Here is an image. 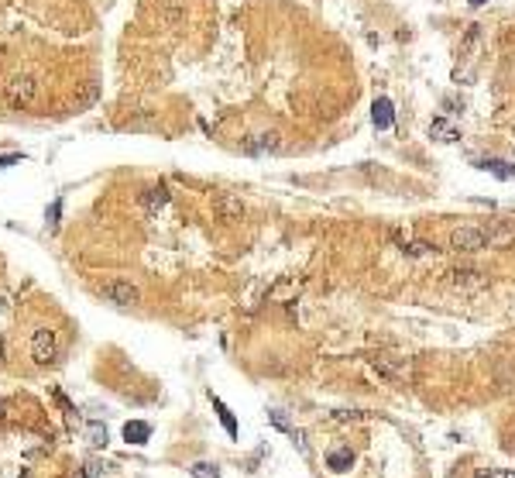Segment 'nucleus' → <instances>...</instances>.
<instances>
[{"mask_svg": "<svg viewBox=\"0 0 515 478\" xmlns=\"http://www.w3.org/2000/svg\"><path fill=\"white\" fill-rule=\"evenodd\" d=\"M481 248H488L484 227H454V231H450V251H457V255H474Z\"/></svg>", "mask_w": 515, "mask_h": 478, "instance_id": "obj_1", "label": "nucleus"}, {"mask_svg": "<svg viewBox=\"0 0 515 478\" xmlns=\"http://www.w3.org/2000/svg\"><path fill=\"white\" fill-rule=\"evenodd\" d=\"M100 296L110 300V303H117V307H134V303H141V289L127 279L103 282V286H100Z\"/></svg>", "mask_w": 515, "mask_h": 478, "instance_id": "obj_2", "label": "nucleus"}, {"mask_svg": "<svg viewBox=\"0 0 515 478\" xmlns=\"http://www.w3.org/2000/svg\"><path fill=\"white\" fill-rule=\"evenodd\" d=\"M59 355V341H55V330L52 327H38L31 334V358L38 365H52Z\"/></svg>", "mask_w": 515, "mask_h": 478, "instance_id": "obj_3", "label": "nucleus"}, {"mask_svg": "<svg viewBox=\"0 0 515 478\" xmlns=\"http://www.w3.org/2000/svg\"><path fill=\"white\" fill-rule=\"evenodd\" d=\"M35 97H38V83L31 80V76H14V80L7 83V100H10V107H31L35 104Z\"/></svg>", "mask_w": 515, "mask_h": 478, "instance_id": "obj_4", "label": "nucleus"}, {"mask_svg": "<svg viewBox=\"0 0 515 478\" xmlns=\"http://www.w3.org/2000/svg\"><path fill=\"white\" fill-rule=\"evenodd\" d=\"M371 368L378 375H385L389 382H405L409 379V361L405 358H392V355H371Z\"/></svg>", "mask_w": 515, "mask_h": 478, "instance_id": "obj_5", "label": "nucleus"}, {"mask_svg": "<svg viewBox=\"0 0 515 478\" xmlns=\"http://www.w3.org/2000/svg\"><path fill=\"white\" fill-rule=\"evenodd\" d=\"M371 124H375L378 131H389V127L396 124V111H392V100H389V97H378V100L371 104Z\"/></svg>", "mask_w": 515, "mask_h": 478, "instance_id": "obj_6", "label": "nucleus"}, {"mask_svg": "<svg viewBox=\"0 0 515 478\" xmlns=\"http://www.w3.org/2000/svg\"><path fill=\"white\" fill-rule=\"evenodd\" d=\"M213 210H217L224 220H238L240 213H244V203H240L234 193H220V197L213 199Z\"/></svg>", "mask_w": 515, "mask_h": 478, "instance_id": "obj_7", "label": "nucleus"}, {"mask_svg": "<svg viewBox=\"0 0 515 478\" xmlns=\"http://www.w3.org/2000/svg\"><path fill=\"white\" fill-rule=\"evenodd\" d=\"M450 276H454V286H457V289H481V286H484V276H481L477 269H454Z\"/></svg>", "mask_w": 515, "mask_h": 478, "instance_id": "obj_8", "label": "nucleus"}, {"mask_svg": "<svg viewBox=\"0 0 515 478\" xmlns=\"http://www.w3.org/2000/svg\"><path fill=\"white\" fill-rule=\"evenodd\" d=\"M474 165L484 169V172H491V176H498V179H515V165H509L502 159H477Z\"/></svg>", "mask_w": 515, "mask_h": 478, "instance_id": "obj_9", "label": "nucleus"}, {"mask_svg": "<svg viewBox=\"0 0 515 478\" xmlns=\"http://www.w3.org/2000/svg\"><path fill=\"white\" fill-rule=\"evenodd\" d=\"M148 437H152V427H148L145 420H131V423L124 427V440H127V444H145Z\"/></svg>", "mask_w": 515, "mask_h": 478, "instance_id": "obj_10", "label": "nucleus"}, {"mask_svg": "<svg viewBox=\"0 0 515 478\" xmlns=\"http://www.w3.org/2000/svg\"><path fill=\"white\" fill-rule=\"evenodd\" d=\"M165 203H168V190H165V186H152V190L145 193V210H148V217L159 213Z\"/></svg>", "mask_w": 515, "mask_h": 478, "instance_id": "obj_11", "label": "nucleus"}, {"mask_svg": "<svg viewBox=\"0 0 515 478\" xmlns=\"http://www.w3.org/2000/svg\"><path fill=\"white\" fill-rule=\"evenodd\" d=\"M247 152H278V134H258L247 141Z\"/></svg>", "mask_w": 515, "mask_h": 478, "instance_id": "obj_12", "label": "nucleus"}, {"mask_svg": "<svg viewBox=\"0 0 515 478\" xmlns=\"http://www.w3.org/2000/svg\"><path fill=\"white\" fill-rule=\"evenodd\" d=\"M213 406H217V413H220V423H224V430H227L231 437H238V420H234V413H231V409H227V406H224V402H220L217 396H213Z\"/></svg>", "mask_w": 515, "mask_h": 478, "instance_id": "obj_13", "label": "nucleus"}, {"mask_svg": "<svg viewBox=\"0 0 515 478\" xmlns=\"http://www.w3.org/2000/svg\"><path fill=\"white\" fill-rule=\"evenodd\" d=\"M430 134H436L440 141H457V127H454V124H447L443 118H436L433 124H430Z\"/></svg>", "mask_w": 515, "mask_h": 478, "instance_id": "obj_14", "label": "nucleus"}, {"mask_svg": "<svg viewBox=\"0 0 515 478\" xmlns=\"http://www.w3.org/2000/svg\"><path fill=\"white\" fill-rule=\"evenodd\" d=\"M351 461H354V454H351V451H333V454L326 458V465H330L333 472H347V468H351Z\"/></svg>", "mask_w": 515, "mask_h": 478, "instance_id": "obj_15", "label": "nucleus"}, {"mask_svg": "<svg viewBox=\"0 0 515 478\" xmlns=\"http://www.w3.org/2000/svg\"><path fill=\"white\" fill-rule=\"evenodd\" d=\"M189 472H193V478H220V468L210 465V461H196Z\"/></svg>", "mask_w": 515, "mask_h": 478, "instance_id": "obj_16", "label": "nucleus"}, {"mask_svg": "<svg viewBox=\"0 0 515 478\" xmlns=\"http://www.w3.org/2000/svg\"><path fill=\"white\" fill-rule=\"evenodd\" d=\"M402 251H405V255H412V258H419V255H430V251H433V244H426V241H409V244H402Z\"/></svg>", "mask_w": 515, "mask_h": 478, "instance_id": "obj_17", "label": "nucleus"}, {"mask_svg": "<svg viewBox=\"0 0 515 478\" xmlns=\"http://www.w3.org/2000/svg\"><path fill=\"white\" fill-rule=\"evenodd\" d=\"M86 434H89V444H93V447H103V444H107V427H100V423H89Z\"/></svg>", "mask_w": 515, "mask_h": 478, "instance_id": "obj_18", "label": "nucleus"}, {"mask_svg": "<svg viewBox=\"0 0 515 478\" xmlns=\"http://www.w3.org/2000/svg\"><path fill=\"white\" fill-rule=\"evenodd\" d=\"M59 213H62V203L55 199V203L48 206V220H52V224H59Z\"/></svg>", "mask_w": 515, "mask_h": 478, "instance_id": "obj_19", "label": "nucleus"}, {"mask_svg": "<svg viewBox=\"0 0 515 478\" xmlns=\"http://www.w3.org/2000/svg\"><path fill=\"white\" fill-rule=\"evenodd\" d=\"M268 416H272V423H275L278 430H289V423H285V416H282V413H278V409H272V413H268Z\"/></svg>", "mask_w": 515, "mask_h": 478, "instance_id": "obj_20", "label": "nucleus"}, {"mask_svg": "<svg viewBox=\"0 0 515 478\" xmlns=\"http://www.w3.org/2000/svg\"><path fill=\"white\" fill-rule=\"evenodd\" d=\"M21 159V155H0V169H7V165H14V162Z\"/></svg>", "mask_w": 515, "mask_h": 478, "instance_id": "obj_21", "label": "nucleus"}, {"mask_svg": "<svg viewBox=\"0 0 515 478\" xmlns=\"http://www.w3.org/2000/svg\"><path fill=\"white\" fill-rule=\"evenodd\" d=\"M7 358V344H3V337H0V361Z\"/></svg>", "mask_w": 515, "mask_h": 478, "instance_id": "obj_22", "label": "nucleus"}, {"mask_svg": "<svg viewBox=\"0 0 515 478\" xmlns=\"http://www.w3.org/2000/svg\"><path fill=\"white\" fill-rule=\"evenodd\" d=\"M467 3H474V7H481V3H488V0H467Z\"/></svg>", "mask_w": 515, "mask_h": 478, "instance_id": "obj_23", "label": "nucleus"}, {"mask_svg": "<svg viewBox=\"0 0 515 478\" xmlns=\"http://www.w3.org/2000/svg\"><path fill=\"white\" fill-rule=\"evenodd\" d=\"M477 478H491V472H481V475H477Z\"/></svg>", "mask_w": 515, "mask_h": 478, "instance_id": "obj_24", "label": "nucleus"}, {"mask_svg": "<svg viewBox=\"0 0 515 478\" xmlns=\"http://www.w3.org/2000/svg\"><path fill=\"white\" fill-rule=\"evenodd\" d=\"M502 478H515V472H505V475H502Z\"/></svg>", "mask_w": 515, "mask_h": 478, "instance_id": "obj_25", "label": "nucleus"}, {"mask_svg": "<svg viewBox=\"0 0 515 478\" xmlns=\"http://www.w3.org/2000/svg\"><path fill=\"white\" fill-rule=\"evenodd\" d=\"M0 416H3V406H0Z\"/></svg>", "mask_w": 515, "mask_h": 478, "instance_id": "obj_26", "label": "nucleus"}]
</instances>
